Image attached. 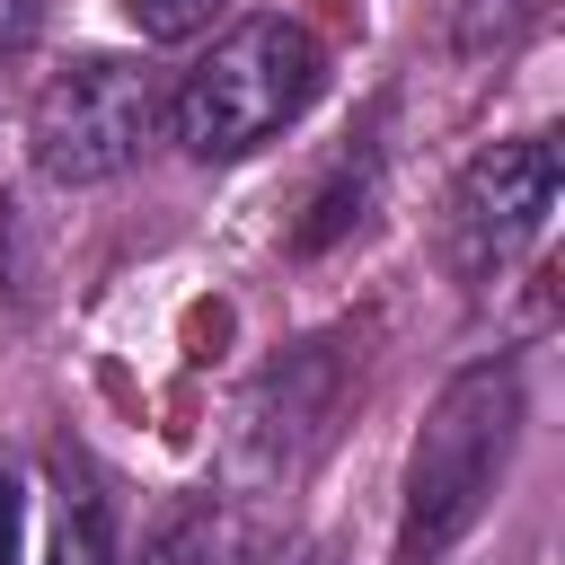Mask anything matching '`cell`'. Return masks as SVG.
<instances>
[{"label": "cell", "mask_w": 565, "mask_h": 565, "mask_svg": "<svg viewBox=\"0 0 565 565\" xmlns=\"http://www.w3.org/2000/svg\"><path fill=\"white\" fill-rule=\"evenodd\" d=\"M212 9H221V0H132V26H141L150 44H177V35L212 26Z\"/></svg>", "instance_id": "30bf717a"}, {"label": "cell", "mask_w": 565, "mask_h": 565, "mask_svg": "<svg viewBox=\"0 0 565 565\" xmlns=\"http://www.w3.org/2000/svg\"><path fill=\"white\" fill-rule=\"evenodd\" d=\"M62 477V530H53V565H115V530H106V486L79 450H53Z\"/></svg>", "instance_id": "8992f818"}, {"label": "cell", "mask_w": 565, "mask_h": 565, "mask_svg": "<svg viewBox=\"0 0 565 565\" xmlns=\"http://www.w3.org/2000/svg\"><path fill=\"white\" fill-rule=\"evenodd\" d=\"M318 380H327V344H300V353H282L274 371H265V388H256V450L274 459V441H282V459L300 450V433H309V415H318Z\"/></svg>", "instance_id": "5b68a950"}, {"label": "cell", "mask_w": 565, "mask_h": 565, "mask_svg": "<svg viewBox=\"0 0 565 565\" xmlns=\"http://www.w3.org/2000/svg\"><path fill=\"white\" fill-rule=\"evenodd\" d=\"M9 238H18V203H9V194H0V282H9V274H18V247H9Z\"/></svg>", "instance_id": "4fadbf2b"}, {"label": "cell", "mask_w": 565, "mask_h": 565, "mask_svg": "<svg viewBox=\"0 0 565 565\" xmlns=\"http://www.w3.org/2000/svg\"><path fill=\"white\" fill-rule=\"evenodd\" d=\"M0 565H26V494L9 468H0Z\"/></svg>", "instance_id": "8fae6325"}, {"label": "cell", "mask_w": 565, "mask_h": 565, "mask_svg": "<svg viewBox=\"0 0 565 565\" xmlns=\"http://www.w3.org/2000/svg\"><path fill=\"white\" fill-rule=\"evenodd\" d=\"M512 441H521V371H512V362H468V371H450V388L433 397V415H424V433H415V459H406L397 565H441V556L477 530V512H486Z\"/></svg>", "instance_id": "6da1fadb"}, {"label": "cell", "mask_w": 565, "mask_h": 565, "mask_svg": "<svg viewBox=\"0 0 565 565\" xmlns=\"http://www.w3.org/2000/svg\"><path fill=\"white\" fill-rule=\"evenodd\" d=\"M26 26H35V0H0V53H9Z\"/></svg>", "instance_id": "7c38bea8"}, {"label": "cell", "mask_w": 565, "mask_h": 565, "mask_svg": "<svg viewBox=\"0 0 565 565\" xmlns=\"http://www.w3.org/2000/svg\"><path fill=\"white\" fill-rule=\"evenodd\" d=\"M371 185H380V150H362V159H344L318 194H309V212H300V230H291V247L300 256H318V247H335L362 212H371Z\"/></svg>", "instance_id": "52a82bcc"}, {"label": "cell", "mask_w": 565, "mask_h": 565, "mask_svg": "<svg viewBox=\"0 0 565 565\" xmlns=\"http://www.w3.org/2000/svg\"><path fill=\"white\" fill-rule=\"evenodd\" d=\"M291 565H335V556H327V547H309V556H291Z\"/></svg>", "instance_id": "5bb4252c"}, {"label": "cell", "mask_w": 565, "mask_h": 565, "mask_svg": "<svg viewBox=\"0 0 565 565\" xmlns=\"http://www.w3.org/2000/svg\"><path fill=\"white\" fill-rule=\"evenodd\" d=\"M327 88V53L300 18H247L230 26L177 88L168 124L194 159H247L256 141H274L282 124H300Z\"/></svg>", "instance_id": "7a4b0ae2"}, {"label": "cell", "mask_w": 565, "mask_h": 565, "mask_svg": "<svg viewBox=\"0 0 565 565\" xmlns=\"http://www.w3.org/2000/svg\"><path fill=\"white\" fill-rule=\"evenodd\" d=\"M132 565H212V521L185 503V512H168L150 539H141V556Z\"/></svg>", "instance_id": "ba28073f"}, {"label": "cell", "mask_w": 565, "mask_h": 565, "mask_svg": "<svg viewBox=\"0 0 565 565\" xmlns=\"http://www.w3.org/2000/svg\"><path fill=\"white\" fill-rule=\"evenodd\" d=\"M556 177L565 168H556L547 132L477 150L468 177H459V194H450V256H459V274H494L503 256H521L539 238L547 203H556Z\"/></svg>", "instance_id": "277c9868"}, {"label": "cell", "mask_w": 565, "mask_h": 565, "mask_svg": "<svg viewBox=\"0 0 565 565\" xmlns=\"http://www.w3.org/2000/svg\"><path fill=\"white\" fill-rule=\"evenodd\" d=\"M159 124V97H150V71L124 62V53H79L71 71L44 79L35 97V124H26V150L53 185H97L115 168H132V150L150 141Z\"/></svg>", "instance_id": "3957f363"}, {"label": "cell", "mask_w": 565, "mask_h": 565, "mask_svg": "<svg viewBox=\"0 0 565 565\" xmlns=\"http://www.w3.org/2000/svg\"><path fill=\"white\" fill-rule=\"evenodd\" d=\"M521 18H530V0H459V9H450V35H459V53H486V44H503Z\"/></svg>", "instance_id": "9c48e42d"}]
</instances>
